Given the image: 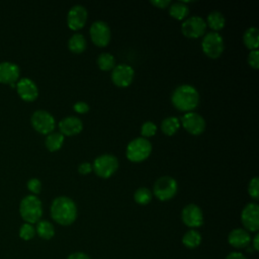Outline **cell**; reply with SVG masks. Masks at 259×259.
Here are the masks:
<instances>
[{
	"label": "cell",
	"instance_id": "3",
	"mask_svg": "<svg viewBox=\"0 0 259 259\" xmlns=\"http://www.w3.org/2000/svg\"><path fill=\"white\" fill-rule=\"evenodd\" d=\"M19 213L27 224H34L40 221L42 215V204L40 199L33 194L26 195L19 204Z\"/></svg>",
	"mask_w": 259,
	"mask_h": 259
},
{
	"label": "cell",
	"instance_id": "19",
	"mask_svg": "<svg viewBox=\"0 0 259 259\" xmlns=\"http://www.w3.org/2000/svg\"><path fill=\"white\" fill-rule=\"evenodd\" d=\"M228 242L235 248H245L251 243V237L245 229H234L228 236Z\"/></svg>",
	"mask_w": 259,
	"mask_h": 259
},
{
	"label": "cell",
	"instance_id": "28",
	"mask_svg": "<svg viewBox=\"0 0 259 259\" xmlns=\"http://www.w3.org/2000/svg\"><path fill=\"white\" fill-rule=\"evenodd\" d=\"M97 66L102 71H111L115 67V59L109 53H101L96 60Z\"/></svg>",
	"mask_w": 259,
	"mask_h": 259
},
{
	"label": "cell",
	"instance_id": "11",
	"mask_svg": "<svg viewBox=\"0 0 259 259\" xmlns=\"http://www.w3.org/2000/svg\"><path fill=\"white\" fill-rule=\"evenodd\" d=\"M184 130L192 136H199L205 130L204 118L193 111L185 112L179 119Z\"/></svg>",
	"mask_w": 259,
	"mask_h": 259
},
{
	"label": "cell",
	"instance_id": "23",
	"mask_svg": "<svg viewBox=\"0 0 259 259\" xmlns=\"http://www.w3.org/2000/svg\"><path fill=\"white\" fill-rule=\"evenodd\" d=\"M65 137L60 132H53L46 137L45 145L50 152H56L63 146Z\"/></svg>",
	"mask_w": 259,
	"mask_h": 259
},
{
	"label": "cell",
	"instance_id": "38",
	"mask_svg": "<svg viewBox=\"0 0 259 259\" xmlns=\"http://www.w3.org/2000/svg\"><path fill=\"white\" fill-rule=\"evenodd\" d=\"M67 259H91V258L83 252H75L70 254Z\"/></svg>",
	"mask_w": 259,
	"mask_h": 259
},
{
	"label": "cell",
	"instance_id": "14",
	"mask_svg": "<svg viewBox=\"0 0 259 259\" xmlns=\"http://www.w3.org/2000/svg\"><path fill=\"white\" fill-rule=\"evenodd\" d=\"M88 18L87 9L82 5H74L70 8L67 14V24L68 27L73 30L77 31L84 27Z\"/></svg>",
	"mask_w": 259,
	"mask_h": 259
},
{
	"label": "cell",
	"instance_id": "18",
	"mask_svg": "<svg viewBox=\"0 0 259 259\" xmlns=\"http://www.w3.org/2000/svg\"><path fill=\"white\" fill-rule=\"evenodd\" d=\"M20 75L19 67L12 62H0V83L12 84L18 81Z\"/></svg>",
	"mask_w": 259,
	"mask_h": 259
},
{
	"label": "cell",
	"instance_id": "35",
	"mask_svg": "<svg viewBox=\"0 0 259 259\" xmlns=\"http://www.w3.org/2000/svg\"><path fill=\"white\" fill-rule=\"evenodd\" d=\"M73 108L76 112L78 113H81V114H84L86 112L89 111L90 107H89V104L85 101H78L76 102L74 105H73Z\"/></svg>",
	"mask_w": 259,
	"mask_h": 259
},
{
	"label": "cell",
	"instance_id": "5",
	"mask_svg": "<svg viewBox=\"0 0 259 259\" xmlns=\"http://www.w3.org/2000/svg\"><path fill=\"white\" fill-rule=\"evenodd\" d=\"M118 169V160L111 154H103L95 158L92 164V171L103 179L109 178Z\"/></svg>",
	"mask_w": 259,
	"mask_h": 259
},
{
	"label": "cell",
	"instance_id": "2",
	"mask_svg": "<svg viewBox=\"0 0 259 259\" xmlns=\"http://www.w3.org/2000/svg\"><path fill=\"white\" fill-rule=\"evenodd\" d=\"M51 217L61 226L72 225L77 218L75 201L68 196H58L51 204Z\"/></svg>",
	"mask_w": 259,
	"mask_h": 259
},
{
	"label": "cell",
	"instance_id": "39",
	"mask_svg": "<svg viewBox=\"0 0 259 259\" xmlns=\"http://www.w3.org/2000/svg\"><path fill=\"white\" fill-rule=\"evenodd\" d=\"M226 259H247V258L240 252H232L227 256Z\"/></svg>",
	"mask_w": 259,
	"mask_h": 259
},
{
	"label": "cell",
	"instance_id": "6",
	"mask_svg": "<svg viewBox=\"0 0 259 259\" xmlns=\"http://www.w3.org/2000/svg\"><path fill=\"white\" fill-rule=\"evenodd\" d=\"M201 49L204 55L209 59H218L222 56L225 42L223 36L215 31L206 32L201 41Z\"/></svg>",
	"mask_w": 259,
	"mask_h": 259
},
{
	"label": "cell",
	"instance_id": "21",
	"mask_svg": "<svg viewBox=\"0 0 259 259\" xmlns=\"http://www.w3.org/2000/svg\"><path fill=\"white\" fill-rule=\"evenodd\" d=\"M205 23H206V26H208L210 29H212V31L218 32L219 30L224 28L226 19L222 12L214 10L207 14Z\"/></svg>",
	"mask_w": 259,
	"mask_h": 259
},
{
	"label": "cell",
	"instance_id": "8",
	"mask_svg": "<svg viewBox=\"0 0 259 259\" xmlns=\"http://www.w3.org/2000/svg\"><path fill=\"white\" fill-rule=\"evenodd\" d=\"M30 122L32 127L42 135H49L53 133L56 127L55 117L49 111L42 109L35 110L32 113Z\"/></svg>",
	"mask_w": 259,
	"mask_h": 259
},
{
	"label": "cell",
	"instance_id": "24",
	"mask_svg": "<svg viewBox=\"0 0 259 259\" xmlns=\"http://www.w3.org/2000/svg\"><path fill=\"white\" fill-rule=\"evenodd\" d=\"M188 13H189V8L182 1H177V2L170 4L169 14L174 19H177V20L185 19L186 16L188 15Z\"/></svg>",
	"mask_w": 259,
	"mask_h": 259
},
{
	"label": "cell",
	"instance_id": "4",
	"mask_svg": "<svg viewBox=\"0 0 259 259\" xmlns=\"http://www.w3.org/2000/svg\"><path fill=\"white\" fill-rule=\"evenodd\" d=\"M152 153V144L148 139L136 138L132 140L125 149V156L130 162L141 163L149 158Z\"/></svg>",
	"mask_w": 259,
	"mask_h": 259
},
{
	"label": "cell",
	"instance_id": "9",
	"mask_svg": "<svg viewBox=\"0 0 259 259\" xmlns=\"http://www.w3.org/2000/svg\"><path fill=\"white\" fill-rule=\"evenodd\" d=\"M205 20L198 15L187 17L181 25V31L187 38H198L205 34Z\"/></svg>",
	"mask_w": 259,
	"mask_h": 259
},
{
	"label": "cell",
	"instance_id": "37",
	"mask_svg": "<svg viewBox=\"0 0 259 259\" xmlns=\"http://www.w3.org/2000/svg\"><path fill=\"white\" fill-rule=\"evenodd\" d=\"M150 3L157 7V8H160V9H164V8H167L168 6H170V4L172 3L171 0H151Z\"/></svg>",
	"mask_w": 259,
	"mask_h": 259
},
{
	"label": "cell",
	"instance_id": "17",
	"mask_svg": "<svg viewBox=\"0 0 259 259\" xmlns=\"http://www.w3.org/2000/svg\"><path fill=\"white\" fill-rule=\"evenodd\" d=\"M59 130L60 133L65 136H76L83 130V122L77 116H66L59 121Z\"/></svg>",
	"mask_w": 259,
	"mask_h": 259
},
{
	"label": "cell",
	"instance_id": "29",
	"mask_svg": "<svg viewBox=\"0 0 259 259\" xmlns=\"http://www.w3.org/2000/svg\"><path fill=\"white\" fill-rule=\"evenodd\" d=\"M153 197L152 191L147 187H140L134 193V199L138 204L146 205L148 204Z\"/></svg>",
	"mask_w": 259,
	"mask_h": 259
},
{
	"label": "cell",
	"instance_id": "22",
	"mask_svg": "<svg viewBox=\"0 0 259 259\" xmlns=\"http://www.w3.org/2000/svg\"><path fill=\"white\" fill-rule=\"evenodd\" d=\"M87 42L83 34L74 33L68 40V48L74 54H81L86 50Z\"/></svg>",
	"mask_w": 259,
	"mask_h": 259
},
{
	"label": "cell",
	"instance_id": "36",
	"mask_svg": "<svg viewBox=\"0 0 259 259\" xmlns=\"http://www.w3.org/2000/svg\"><path fill=\"white\" fill-rule=\"evenodd\" d=\"M92 171V164L88 163V162H83L81 164H79L78 166V172L82 175H86L88 173H90Z\"/></svg>",
	"mask_w": 259,
	"mask_h": 259
},
{
	"label": "cell",
	"instance_id": "1",
	"mask_svg": "<svg viewBox=\"0 0 259 259\" xmlns=\"http://www.w3.org/2000/svg\"><path fill=\"white\" fill-rule=\"evenodd\" d=\"M171 102L177 110L190 112L199 104V93L194 86L182 84L173 90L171 94Z\"/></svg>",
	"mask_w": 259,
	"mask_h": 259
},
{
	"label": "cell",
	"instance_id": "20",
	"mask_svg": "<svg viewBox=\"0 0 259 259\" xmlns=\"http://www.w3.org/2000/svg\"><path fill=\"white\" fill-rule=\"evenodd\" d=\"M243 42L248 50H257L259 47V29L254 26L247 28L243 34Z\"/></svg>",
	"mask_w": 259,
	"mask_h": 259
},
{
	"label": "cell",
	"instance_id": "34",
	"mask_svg": "<svg viewBox=\"0 0 259 259\" xmlns=\"http://www.w3.org/2000/svg\"><path fill=\"white\" fill-rule=\"evenodd\" d=\"M248 64L251 68L257 70L259 68V52L258 50L250 51L248 55Z\"/></svg>",
	"mask_w": 259,
	"mask_h": 259
},
{
	"label": "cell",
	"instance_id": "31",
	"mask_svg": "<svg viewBox=\"0 0 259 259\" xmlns=\"http://www.w3.org/2000/svg\"><path fill=\"white\" fill-rule=\"evenodd\" d=\"M157 133V125L148 120V121H145L142 126H141V135H142V138H150V137H153L155 136V134Z\"/></svg>",
	"mask_w": 259,
	"mask_h": 259
},
{
	"label": "cell",
	"instance_id": "33",
	"mask_svg": "<svg viewBox=\"0 0 259 259\" xmlns=\"http://www.w3.org/2000/svg\"><path fill=\"white\" fill-rule=\"evenodd\" d=\"M27 188L30 192L34 194H38L41 190V182L39 179L37 178H30L28 181H27Z\"/></svg>",
	"mask_w": 259,
	"mask_h": 259
},
{
	"label": "cell",
	"instance_id": "40",
	"mask_svg": "<svg viewBox=\"0 0 259 259\" xmlns=\"http://www.w3.org/2000/svg\"><path fill=\"white\" fill-rule=\"evenodd\" d=\"M258 240H259V235L256 234L255 237L253 238V249L255 251H258L259 250V244H258Z\"/></svg>",
	"mask_w": 259,
	"mask_h": 259
},
{
	"label": "cell",
	"instance_id": "12",
	"mask_svg": "<svg viewBox=\"0 0 259 259\" xmlns=\"http://www.w3.org/2000/svg\"><path fill=\"white\" fill-rule=\"evenodd\" d=\"M110 77L115 86L124 88L132 84L135 77V71L133 67L127 64H118L111 70Z\"/></svg>",
	"mask_w": 259,
	"mask_h": 259
},
{
	"label": "cell",
	"instance_id": "10",
	"mask_svg": "<svg viewBox=\"0 0 259 259\" xmlns=\"http://www.w3.org/2000/svg\"><path fill=\"white\" fill-rule=\"evenodd\" d=\"M89 33L92 42L99 48L106 47L111 38L110 27L103 20L94 21L90 26Z\"/></svg>",
	"mask_w": 259,
	"mask_h": 259
},
{
	"label": "cell",
	"instance_id": "26",
	"mask_svg": "<svg viewBox=\"0 0 259 259\" xmlns=\"http://www.w3.org/2000/svg\"><path fill=\"white\" fill-rule=\"evenodd\" d=\"M200 242H201V236H200L199 232H197L194 229H190L182 237L183 245L189 249L198 247Z\"/></svg>",
	"mask_w": 259,
	"mask_h": 259
},
{
	"label": "cell",
	"instance_id": "15",
	"mask_svg": "<svg viewBox=\"0 0 259 259\" xmlns=\"http://www.w3.org/2000/svg\"><path fill=\"white\" fill-rule=\"evenodd\" d=\"M181 219L185 226L189 228H198L203 224V214L200 207L194 203L185 205L181 212Z\"/></svg>",
	"mask_w": 259,
	"mask_h": 259
},
{
	"label": "cell",
	"instance_id": "13",
	"mask_svg": "<svg viewBox=\"0 0 259 259\" xmlns=\"http://www.w3.org/2000/svg\"><path fill=\"white\" fill-rule=\"evenodd\" d=\"M241 222L246 231L257 232L259 229V205L249 202L241 212Z\"/></svg>",
	"mask_w": 259,
	"mask_h": 259
},
{
	"label": "cell",
	"instance_id": "30",
	"mask_svg": "<svg viewBox=\"0 0 259 259\" xmlns=\"http://www.w3.org/2000/svg\"><path fill=\"white\" fill-rule=\"evenodd\" d=\"M35 235V229L31 224L24 223L19 229V237L24 241H28L32 239Z\"/></svg>",
	"mask_w": 259,
	"mask_h": 259
},
{
	"label": "cell",
	"instance_id": "7",
	"mask_svg": "<svg viewBox=\"0 0 259 259\" xmlns=\"http://www.w3.org/2000/svg\"><path fill=\"white\" fill-rule=\"evenodd\" d=\"M153 191L156 198L161 201H167L176 195L178 183L171 176H162L155 181Z\"/></svg>",
	"mask_w": 259,
	"mask_h": 259
},
{
	"label": "cell",
	"instance_id": "32",
	"mask_svg": "<svg viewBox=\"0 0 259 259\" xmlns=\"http://www.w3.org/2000/svg\"><path fill=\"white\" fill-rule=\"evenodd\" d=\"M248 194L254 200H258V198H259V178H258V176H254L249 181Z\"/></svg>",
	"mask_w": 259,
	"mask_h": 259
},
{
	"label": "cell",
	"instance_id": "27",
	"mask_svg": "<svg viewBox=\"0 0 259 259\" xmlns=\"http://www.w3.org/2000/svg\"><path fill=\"white\" fill-rule=\"evenodd\" d=\"M35 233L45 240H50L55 235V228L54 226L48 221H38L35 228Z\"/></svg>",
	"mask_w": 259,
	"mask_h": 259
},
{
	"label": "cell",
	"instance_id": "16",
	"mask_svg": "<svg viewBox=\"0 0 259 259\" xmlns=\"http://www.w3.org/2000/svg\"><path fill=\"white\" fill-rule=\"evenodd\" d=\"M16 91L24 101H33L38 96L36 84L29 78H21L16 82Z\"/></svg>",
	"mask_w": 259,
	"mask_h": 259
},
{
	"label": "cell",
	"instance_id": "25",
	"mask_svg": "<svg viewBox=\"0 0 259 259\" xmlns=\"http://www.w3.org/2000/svg\"><path fill=\"white\" fill-rule=\"evenodd\" d=\"M180 127L179 118L176 116H169L162 120L161 122V131L166 136H173Z\"/></svg>",
	"mask_w": 259,
	"mask_h": 259
}]
</instances>
